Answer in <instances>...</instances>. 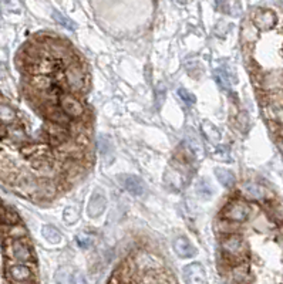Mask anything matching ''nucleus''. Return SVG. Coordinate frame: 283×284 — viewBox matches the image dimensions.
<instances>
[{
    "mask_svg": "<svg viewBox=\"0 0 283 284\" xmlns=\"http://www.w3.org/2000/svg\"><path fill=\"white\" fill-rule=\"evenodd\" d=\"M222 251L227 254L229 259L240 260L246 254V244L243 239L238 235H231L222 240Z\"/></svg>",
    "mask_w": 283,
    "mask_h": 284,
    "instance_id": "obj_1",
    "label": "nucleus"
},
{
    "mask_svg": "<svg viewBox=\"0 0 283 284\" xmlns=\"http://www.w3.org/2000/svg\"><path fill=\"white\" fill-rule=\"evenodd\" d=\"M64 80L67 84L68 90L81 91L86 87V74L84 70L80 67L79 64L71 63L66 67L64 71Z\"/></svg>",
    "mask_w": 283,
    "mask_h": 284,
    "instance_id": "obj_2",
    "label": "nucleus"
},
{
    "mask_svg": "<svg viewBox=\"0 0 283 284\" xmlns=\"http://www.w3.org/2000/svg\"><path fill=\"white\" fill-rule=\"evenodd\" d=\"M58 104H60L61 111L66 114L68 118H80L84 114L83 104L76 97H73L71 94H60Z\"/></svg>",
    "mask_w": 283,
    "mask_h": 284,
    "instance_id": "obj_3",
    "label": "nucleus"
},
{
    "mask_svg": "<svg viewBox=\"0 0 283 284\" xmlns=\"http://www.w3.org/2000/svg\"><path fill=\"white\" fill-rule=\"evenodd\" d=\"M250 215L249 204L240 201L231 202L224 209V217L232 222H245Z\"/></svg>",
    "mask_w": 283,
    "mask_h": 284,
    "instance_id": "obj_4",
    "label": "nucleus"
},
{
    "mask_svg": "<svg viewBox=\"0 0 283 284\" xmlns=\"http://www.w3.org/2000/svg\"><path fill=\"white\" fill-rule=\"evenodd\" d=\"M117 179L120 182V185H123L125 189L134 196H142L147 191L142 179L140 176H137V175L123 173V175H118Z\"/></svg>",
    "mask_w": 283,
    "mask_h": 284,
    "instance_id": "obj_5",
    "label": "nucleus"
},
{
    "mask_svg": "<svg viewBox=\"0 0 283 284\" xmlns=\"http://www.w3.org/2000/svg\"><path fill=\"white\" fill-rule=\"evenodd\" d=\"M9 256L19 263H27L33 259L30 247L23 242V240H11L9 243Z\"/></svg>",
    "mask_w": 283,
    "mask_h": 284,
    "instance_id": "obj_6",
    "label": "nucleus"
},
{
    "mask_svg": "<svg viewBox=\"0 0 283 284\" xmlns=\"http://www.w3.org/2000/svg\"><path fill=\"white\" fill-rule=\"evenodd\" d=\"M136 264L137 269H138L140 272L144 273V274L151 272H158V269H161V266H162L159 259H157L155 256L149 254L147 251H141V253L137 256Z\"/></svg>",
    "mask_w": 283,
    "mask_h": 284,
    "instance_id": "obj_7",
    "label": "nucleus"
},
{
    "mask_svg": "<svg viewBox=\"0 0 283 284\" xmlns=\"http://www.w3.org/2000/svg\"><path fill=\"white\" fill-rule=\"evenodd\" d=\"M7 277H9V280H10L11 283L24 284L29 283L32 280L33 274H32V270L27 266H24V264H14V266L9 267Z\"/></svg>",
    "mask_w": 283,
    "mask_h": 284,
    "instance_id": "obj_8",
    "label": "nucleus"
},
{
    "mask_svg": "<svg viewBox=\"0 0 283 284\" xmlns=\"http://www.w3.org/2000/svg\"><path fill=\"white\" fill-rule=\"evenodd\" d=\"M184 279L187 284H206L205 270L199 263H192L184 267Z\"/></svg>",
    "mask_w": 283,
    "mask_h": 284,
    "instance_id": "obj_9",
    "label": "nucleus"
},
{
    "mask_svg": "<svg viewBox=\"0 0 283 284\" xmlns=\"http://www.w3.org/2000/svg\"><path fill=\"white\" fill-rule=\"evenodd\" d=\"M253 24L258 30H271L276 24V14L272 10H259L253 16Z\"/></svg>",
    "mask_w": 283,
    "mask_h": 284,
    "instance_id": "obj_10",
    "label": "nucleus"
},
{
    "mask_svg": "<svg viewBox=\"0 0 283 284\" xmlns=\"http://www.w3.org/2000/svg\"><path fill=\"white\" fill-rule=\"evenodd\" d=\"M105 206H107V201H105L104 195L98 192V191H95L90 198L89 204H87V215L93 217V219L98 217L105 210Z\"/></svg>",
    "mask_w": 283,
    "mask_h": 284,
    "instance_id": "obj_11",
    "label": "nucleus"
},
{
    "mask_svg": "<svg viewBox=\"0 0 283 284\" xmlns=\"http://www.w3.org/2000/svg\"><path fill=\"white\" fill-rule=\"evenodd\" d=\"M172 247H174V251L182 257V259H189V257H193L195 253H196V249L193 247V244L184 236H178V238L174 240L172 243Z\"/></svg>",
    "mask_w": 283,
    "mask_h": 284,
    "instance_id": "obj_12",
    "label": "nucleus"
},
{
    "mask_svg": "<svg viewBox=\"0 0 283 284\" xmlns=\"http://www.w3.org/2000/svg\"><path fill=\"white\" fill-rule=\"evenodd\" d=\"M47 132H48V135H50V142H51L54 147H60L61 144H64L68 139L67 129H66V126H61V125L48 122Z\"/></svg>",
    "mask_w": 283,
    "mask_h": 284,
    "instance_id": "obj_13",
    "label": "nucleus"
},
{
    "mask_svg": "<svg viewBox=\"0 0 283 284\" xmlns=\"http://www.w3.org/2000/svg\"><path fill=\"white\" fill-rule=\"evenodd\" d=\"M242 193L252 201H262L266 196V191L255 182H245L242 185Z\"/></svg>",
    "mask_w": 283,
    "mask_h": 284,
    "instance_id": "obj_14",
    "label": "nucleus"
},
{
    "mask_svg": "<svg viewBox=\"0 0 283 284\" xmlns=\"http://www.w3.org/2000/svg\"><path fill=\"white\" fill-rule=\"evenodd\" d=\"M265 90H283V71H273L263 79Z\"/></svg>",
    "mask_w": 283,
    "mask_h": 284,
    "instance_id": "obj_15",
    "label": "nucleus"
},
{
    "mask_svg": "<svg viewBox=\"0 0 283 284\" xmlns=\"http://www.w3.org/2000/svg\"><path fill=\"white\" fill-rule=\"evenodd\" d=\"M46 117L48 118L50 122L61 126H67L70 124V118L66 114L61 111V108H56V107H47L46 110Z\"/></svg>",
    "mask_w": 283,
    "mask_h": 284,
    "instance_id": "obj_16",
    "label": "nucleus"
},
{
    "mask_svg": "<svg viewBox=\"0 0 283 284\" xmlns=\"http://www.w3.org/2000/svg\"><path fill=\"white\" fill-rule=\"evenodd\" d=\"M187 145H188V149L189 152L193 154L198 159H204L205 158V149L201 144V141L198 139V136L191 132V135L188 134L187 135Z\"/></svg>",
    "mask_w": 283,
    "mask_h": 284,
    "instance_id": "obj_17",
    "label": "nucleus"
},
{
    "mask_svg": "<svg viewBox=\"0 0 283 284\" xmlns=\"http://www.w3.org/2000/svg\"><path fill=\"white\" fill-rule=\"evenodd\" d=\"M215 176L216 179L221 182V185H224L225 188H232L235 185V182H236L235 175L231 170L224 169V168H216Z\"/></svg>",
    "mask_w": 283,
    "mask_h": 284,
    "instance_id": "obj_18",
    "label": "nucleus"
},
{
    "mask_svg": "<svg viewBox=\"0 0 283 284\" xmlns=\"http://www.w3.org/2000/svg\"><path fill=\"white\" fill-rule=\"evenodd\" d=\"M201 131L208 138V141H211V142H219L221 141V132L218 131L215 125L211 124L209 121H204L201 124Z\"/></svg>",
    "mask_w": 283,
    "mask_h": 284,
    "instance_id": "obj_19",
    "label": "nucleus"
},
{
    "mask_svg": "<svg viewBox=\"0 0 283 284\" xmlns=\"http://www.w3.org/2000/svg\"><path fill=\"white\" fill-rule=\"evenodd\" d=\"M0 122L6 125L16 124V113L6 104H0Z\"/></svg>",
    "mask_w": 283,
    "mask_h": 284,
    "instance_id": "obj_20",
    "label": "nucleus"
},
{
    "mask_svg": "<svg viewBox=\"0 0 283 284\" xmlns=\"http://www.w3.org/2000/svg\"><path fill=\"white\" fill-rule=\"evenodd\" d=\"M32 87L40 92H46L53 87V81L47 76H36L32 79Z\"/></svg>",
    "mask_w": 283,
    "mask_h": 284,
    "instance_id": "obj_21",
    "label": "nucleus"
},
{
    "mask_svg": "<svg viewBox=\"0 0 283 284\" xmlns=\"http://www.w3.org/2000/svg\"><path fill=\"white\" fill-rule=\"evenodd\" d=\"M97 147H98V152L101 154V157L107 158L108 155H113V141L105 135H100L97 139Z\"/></svg>",
    "mask_w": 283,
    "mask_h": 284,
    "instance_id": "obj_22",
    "label": "nucleus"
},
{
    "mask_svg": "<svg viewBox=\"0 0 283 284\" xmlns=\"http://www.w3.org/2000/svg\"><path fill=\"white\" fill-rule=\"evenodd\" d=\"M7 134L10 136L11 141L16 142V144H24V142L27 141V135H26L24 129H23L20 125L17 124L10 125L9 129H7Z\"/></svg>",
    "mask_w": 283,
    "mask_h": 284,
    "instance_id": "obj_23",
    "label": "nucleus"
},
{
    "mask_svg": "<svg viewBox=\"0 0 283 284\" xmlns=\"http://www.w3.org/2000/svg\"><path fill=\"white\" fill-rule=\"evenodd\" d=\"M195 191H196V195L201 199H209L214 195V188L211 186V183L206 179H201L198 182L196 186H195Z\"/></svg>",
    "mask_w": 283,
    "mask_h": 284,
    "instance_id": "obj_24",
    "label": "nucleus"
},
{
    "mask_svg": "<svg viewBox=\"0 0 283 284\" xmlns=\"http://www.w3.org/2000/svg\"><path fill=\"white\" fill-rule=\"evenodd\" d=\"M42 235H43V238L48 242V243H53V244H57V243H60V240H61V233L57 230L56 227L51 226V225H47L42 229Z\"/></svg>",
    "mask_w": 283,
    "mask_h": 284,
    "instance_id": "obj_25",
    "label": "nucleus"
},
{
    "mask_svg": "<svg viewBox=\"0 0 283 284\" xmlns=\"http://www.w3.org/2000/svg\"><path fill=\"white\" fill-rule=\"evenodd\" d=\"M56 284H73V272L70 267H60L56 273Z\"/></svg>",
    "mask_w": 283,
    "mask_h": 284,
    "instance_id": "obj_26",
    "label": "nucleus"
},
{
    "mask_svg": "<svg viewBox=\"0 0 283 284\" xmlns=\"http://www.w3.org/2000/svg\"><path fill=\"white\" fill-rule=\"evenodd\" d=\"M165 183H168L171 186H172V183H174V188H175V189L182 188L184 181H182L181 173L175 169H168V172L165 173Z\"/></svg>",
    "mask_w": 283,
    "mask_h": 284,
    "instance_id": "obj_27",
    "label": "nucleus"
},
{
    "mask_svg": "<svg viewBox=\"0 0 283 284\" xmlns=\"http://www.w3.org/2000/svg\"><path fill=\"white\" fill-rule=\"evenodd\" d=\"M142 284H168L167 280L158 272L145 273L142 277Z\"/></svg>",
    "mask_w": 283,
    "mask_h": 284,
    "instance_id": "obj_28",
    "label": "nucleus"
},
{
    "mask_svg": "<svg viewBox=\"0 0 283 284\" xmlns=\"http://www.w3.org/2000/svg\"><path fill=\"white\" fill-rule=\"evenodd\" d=\"M53 19L56 20L60 26H63V27H66L68 30H74L76 29V24L74 22H71L68 17H66L64 14H61L58 10H53Z\"/></svg>",
    "mask_w": 283,
    "mask_h": 284,
    "instance_id": "obj_29",
    "label": "nucleus"
},
{
    "mask_svg": "<svg viewBox=\"0 0 283 284\" xmlns=\"http://www.w3.org/2000/svg\"><path fill=\"white\" fill-rule=\"evenodd\" d=\"M7 236L13 239V240H20L22 238L27 236V230L20 225H13L7 230Z\"/></svg>",
    "mask_w": 283,
    "mask_h": 284,
    "instance_id": "obj_30",
    "label": "nucleus"
},
{
    "mask_svg": "<svg viewBox=\"0 0 283 284\" xmlns=\"http://www.w3.org/2000/svg\"><path fill=\"white\" fill-rule=\"evenodd\" d=\"M76 240H77V244L81 249H90L94 243V236L90 233H79Z\"/></svg>",
    "mask_w": 283,
    "mask_h": 284,
    "instance_id": "obj_31",
    "label": "nucleus"
},
{
    "mask_svg": "<svg viewBox=\"0 0 283 284\" xmlns=\"http://www.w3.org/2000/svg\"><path fill=\"white\" fill-rule=\"evenodd\" d=\"M1 222L3 223H6V225H9V226H13V225H16L17 223V220H19V217L17 215L13 212V210H3V213H1Z\"/></svg>",
    "mask_w": 283,
    "mask_h": 284,
    "instance_id": "obj_32",
    "label": "nucleus"
},
{
    "mask_svg": "<svg viewBox=\"0 0 283 284\" xmlns=\"http://www.w3.org/2000/svg\"><path fill=\"white\" fill-rule=\"evenodd\" d=\"M215 79L216 82H218L222 88L229 90V79H228V74L224 71V70H216Z\"/></svg>",
    "mask_w": 283,
    "mask_h": 284,
    "instance_id": "obj_33",
    "label": "nucleus"
},
{
    "mask_svg": "<svg viewBox=\"0 0 283 284\" xmlns=\"http://www.w3.org/2000/svg\"><path fill=\"white\" fill-rule=\"evenodd\" d=\"M177 94L181 97L182 101L185 102V104H188V105H193L195 101H196V98H195V95H193L192 92H189V91L185 90V88H178Z\"/></svg>",
    "mask_w": 283,
    "mask_h": 284,
    "instance_id": "obj_34",
    "label": "nucleus"
},
{
    "mask_svg": "<svg viewBox=\"0 0 283 284\" xmlns=\"http://www.w3.org/2000/svg\"><path fill=\"white\" fill-rule=\"evenodd\" d=\"M271 215L276 222H283V204L282 203H273L271 207Z\"/></svg>",
    "mask_w": 283,
    "mask_h": 284,
    "instance_id": "obj_35",
    "label": "nucleus"
},
{
    "mask_svg": "<svg viewBox=\"0 0 283 284\" xmlns=\"http://www.w3.org/2000/svg\"><path fill=\"white\" fill-rule=\"evenodd\" d=\"M246 277H248V267L246 266H239L234 270L235 282H243V280H246Z\"/></svg>",
    "mask_w": 283,
    "mask_h": 284,
    "instance_id": "obj_36",
    "label": "nucleus"
},
{
    "mask_svg": "<svg viewBox=\"0 0 283 284\" xmlns=\"http://www.w3.org/2000/svg\"><path fill=\"white\" fill-rule=\"evenodd\" d=\"M63 217H64V220L67 222V223H74V222H77V219H79V212L76 210V209H73V207H67L66 210H64V213H63Z\"/></svg>",
    "mask_w": 283,
    "mask_h": 284,
    "instance_id": "obj_37",
    "label": "nucleus"
},
{
    "mask_svg": "<svg viewBox=\"0 0 283 284\" xmlns=\"http://www.w3.org/2000/svg\"><path fill=\"white\" fill-rule=\"evenodd\" d=\"M73 284H87V282L81 273H76V274H73Z\"/></svg>",
    "mask_w": 283,
    "mask_h": 284,
    "instance_id": "obj_38",
    "label": "nucleus"
},
{
    "mask_svg": "<svg viewBox=\"0 0 283 284\" xmlns=\"http://www.w3.org/2000/svg\"><path fill=\"white\" fill-rule=\"evenodd\" d=\"M279 149H281V151H282V154H283V144H282V142H281V144H279Z\"/></svg>",
    "mask_w": 283,
    "mask_h": 284,
    "instance_id": "obj_39",
    "label": "nucleus"
},
{
    "mask_svg": "<svg viewBox=\"0 0 283 284\" xmlns=\"http://www.w3.org/2000/svg\"><path fill=\"white\" fill-rule=\"evenodd\" d=\"M282 232H283V230H282Z\"/></svg>",
    "mask_w": 283,
    "mask_h": 284,
    "instance_id": "obj_40",
    "label": "nucleus"
}]
</instances>
